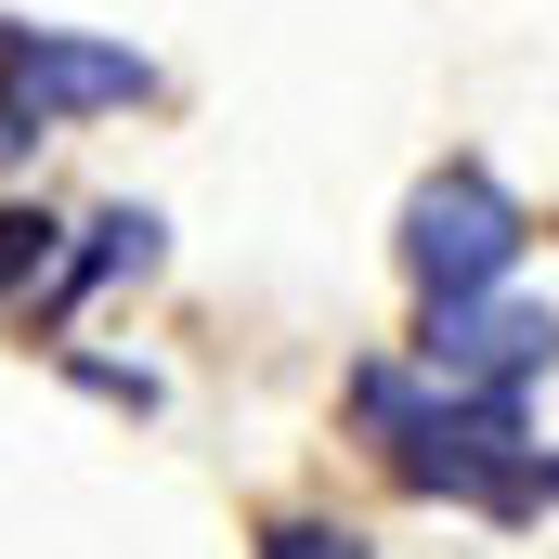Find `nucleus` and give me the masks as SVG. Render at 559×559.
<instances>
[{
	"label": "nucleus",
	"instance_id": "nucleus-1",
	"mask_svg": "<svg viewBox=\"0 0 559 559\" xmlns=\"http://www.w3.org/2000/svg\"><path fill=\"white\" fill-rule=\"evenodd\" d=\"M352 417H365L378 468H391L404 495L481 508V521L559 508V455L534 442V391H455V378H429V365H365V378H352Z\"/></svg>",
	"mask_w": 559,
	"mask_h": 559
},
{
	"label": "nucleus",
	"instance_id": "nucleus-2",
	"mask_svg": "<svg viewBox=\"0 0 559 559\" xmlns=\"http://www.w3.org/2000/svg\"><path fill=\"white\" fill-rule=\"evenodd\" d=\"M521 248H534V209L495 182V169H429L417 195H404V274L417 299H455V286H508L521 274Z\"/></svg>",
	"mask_w": 559,
	"mask_h": 559
},
{
	"label": "nucleus",
	"instance_id": "nucleus-3",
	"mask_svg": "<svg viewBox=\"0 0 559 559\" xmlns=\"http://www.w3.org/2000/svg\"><path fill=\"white\" fill-rule=\"evenodd\" d=\"M417 365L455 378V391H534L559 365V312L547 299H508V286H455V299H429Z\"/></svg>",
	"mask_w": 559,
	"mask_h": 559
},
{
	"label": "nucleus",
	"instance_id": "nucleus-4",
	"mask_svg": "<svg viewBox=\"0 0 559 559\" xmlns=\"http://www.w3.org/2000/svg\"><path fill=\"white\" fill-rule=\"evenodd\" d=\"M0 92L52 131V118H105V105H143L156 66L118 52V39H79V26H13L0 13Z\"/></svg>",
	"mask_w": 559,
	"mask_h": 559
},
{
	"label": "nucleus",
	"instance_id": "nucleus-5",
	"mask_svg": "<svg viewBox=\"0 0 559 559\" xmlns=\"http://www.w3.org/2000/svg\"><path fill=\"white\" fill-rule=\"evenodd\" d=\"M143 261H156V209H105V222H92V248H79V261L52 274V299H39V325H66V312H79L92 286L143 274Z\"/></svg>",
	"mask_w": 559,
	"mask_h": 559
},
{
	"label": "nucleus",
	"instance_id": "nucleus-6",
	"mask_svg": "<svg viewBox=\"0 0 559 559\" xmlns=\"http://www.w3.org/2000/svg\"><path fill=\"white\" fill-rule=\"evenodd\" d=\"M52 248H66V235H52L39 209H0V299H26V286L52 274Z\"/></svg>",
	"mask_w": 559,
	"mask_h": 559
},
{
	"label": "nucleus",
	"instance_id": "nucleus-7",
	"mask_svg": "<svg viewBox=\"0 0 559 559\" xmlns=\"http://www.w3.org/2000/svg\"><path fill=\"white\" fill-rule=\"evenodd\" d=\"M261 559H378V547H365L352 521H274V534H261Z\"/></svg>",
	"mask_w": 559,
	"mask_h": 559
},
{
	"label": "nucleus",
	"instance_id": "nucleus-8",
	"mask_svg": "<svg viewBox=\"0 0 559 559\" xmlns=\"http://www.w3.org/2000/svg\"><path fill=\"white\" fill-rule=\"evenodd\" d=\"M26 143H39V118H26V105L0 92V169H26Z\"/></svg>",
	"mask_w": 559,
	"mask_h": 559
}]
</instances>
